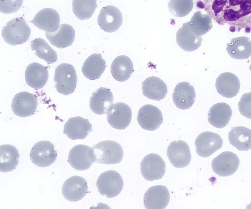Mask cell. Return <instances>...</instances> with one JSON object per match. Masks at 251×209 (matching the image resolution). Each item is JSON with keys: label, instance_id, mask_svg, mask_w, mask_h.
I'll list each match as a JSON object with an SVG mask.
<instances>
[{"label": "cell", "instance_id": "7", "mask_svg": "<svg viewBox=\"0 0 251 209\" xmlns=\"http://www.w3.org/2000/svg\"><path fill=\"white\" fill-rule=\"evenodd\" d=\"M57 156V152L55 150L54 145L46 140L36 143L30 152L32 162L40 167H46L52 164Z\"/></svg>", "mask_w": 251, "mask_h": 209}, {"label": "cell", "instance_id": "39", "mask_svg": "<svg viewBox=\"0 0 251 209\" xmlns=\"http://www.w3.org/2000/svg\"><path fill=\"white\" fill-rule=\"evenodd\" d=\"M250 68V70H251V65H250V68Z\"/></svg>", "mask_w": 251, "mask_h": 209}, {"label": "cell", "instance_id": "20", "mask_svg": "<svg viewBox=\"0 0 251 209\" xmlns=\"http://www.w3.org/2000/svg\"><path fill=\"white\" fill-rule=\"evenodd\" d=\"M196 98L195 89L188 82H181L175 87L172 99L175 105L179 109L190 108L194 104Z\"/></svg>", "mask_w": 251, "mask_h": 209}, {"label": "cell", "instance_id": "22", "mask_svg": "<svg viewBox=\"0 0 251 209\" xmlns=\"http://www.w3.org/2000/svg\"><path fill=\"white\" fill-rule=\"evenodd\" d=\"M113 104V94L109 89L100 87L92 93L90 108L95 114H104Z\"/></svg>", "mask_w": 251, "mask_h": 209}, {"label": "cell", "instance_id": "27", "mask_svg": "<svg viewBox=\"0 0 251 209\" xmlns=\"http://www.w3.org/2000/svg\"><path fill=\"white\" fill-rule=\"evenodd\" d=\"M106 68V62L101 54L94 53L84 61L81 71L84 76L89 80L99 79Z\"/></svg>", "mask_w": 251, "mask_h": 209}, {"label": "cell", "instance_id": "5", "mask_svg": "<svg viewBox=\"0 0 251 209\" xmlns=\"http://www.w3.org/2000/svg\"><path fill=\"white\" fill-rule=\"evenodd\" d=\"M123 184L121 175L114 170H108L101 173L96 182L99 193L107 198L118 196L122 190Z\"/></svg>", "mask_w": 251, "mask_h": 209}, {"label": "cell", "instance_id": "6", "mask_svg": "<svg viewBox=\"0 0 251 209\" xmlns=\"http://www.w3.org/2000/svg\"><path fill=\"white\" fill-rule=\"evenodd\" d=\"M95 161L93 148L85 145H76L69 152L68 162L72 167L77 170L89 169Z\"/></svg>", "mask_w": 251, "mask_h": 209}, {"label": "cell", "instance_id": "26", "mask_svg": "<svg viewBox=\"0 0 251 209\" xmlns=\"http://www.w3.org/2000/svg\"><path fill=\"white\" fill-rule=\"evenodd\" d=\"M142 89L144 96L155 101L164 99L168 91L166 83L154 76L148 77L142 82Z\"/></svg>", "mask_w": 251, "mask_h": 209}, {"label": "cell", "instance_id": "18", "mask_svg": "<svg viewBox=\"0 0 251 209\" xmlns=\"http://www.w3.org/2000/svg\"><path fill=\"white\" fill-rule=\"evenodd\" d=\"M60 16L57 11L51 8L41 9L29 21L38 29L47 32H55L60 25Z\"/></svg>", "mask_w": 251, "mask_h": 209}, {"label": "cell", "instance_id": "28", "mask_svg": "<svg viewBox=\"0 0 251 209\" xmlns=\"http://www.w3.org/2000/svg\"><path fill=\"white\" fill-rule=\"evenodd\" d=\"M176 40L181 49L186 51L191 52L197 50L201 46L202 37L193 33L189 29L186 22L177 31Z\"/></svg>", "mask_w": 251, "mask_h": 209}, {"label": "cell", "instance_id": "25", "mask_svg": "<svg viewBox=\"0 0 251 209\" xmlns=\"http://www.w3.org/2000/svg\"><path fill=\"white\" fill-rule=\"evenodd\" d=\"M75 31L70 25L61 24L55 32H45L48 41L58 48H66L70 46L75 38Z\"/></svg>", "mask_w": 251, "mask_h": 209}, {"label": "cell", "instance_id": "11", "mask_svg": "<svg viewBox=\"0 0 251 209\" xmlns=\"http://www.w3.org/2000/svg\"><path fill=\"white\" fill-rule=\"evenodd\" d=\"M132 111L126 104L117 102L112 104L107 113V119L110 126L118 130L127 127L131 121Z\"/></svg>", "mask_w": 251, "mask_h": 209}, {"label": "cell", "instance_id": "19", "mask_svg": "<svg viewBox=\"0 0 251 209\" xmlns=\"http://www.w3.org/2000/svg\"><path fill=\"white\" fill-rule=\"evenodd\" d=\"M91 132V124L80 116L70 118L64 125L63 133L73 140L83 139Z\"/></svg>", "mask_w": 251, "mask_h": 209}, {"label": "cell", "instance_id": "34", "mask_svg": "<svg viewBox=\"0 0 251 209\" xmlns=\"http://www.w3.org/2000/svg\"><path fill=\"white\" fill-rule=\"evenodd\" d=\"M31 47L37 56L49 64L54 63L57 60L56 51L42 38H37L32 40Z\"/></svg>", "mask_w": 251, "mask_h": 209}, {"label": "cell", "instance_id": "9", "mask_svg": "<svg viewBox=\"0 0 251 209\" xmlns=\"http://www.w3.org/2000/svg\"><path fill=\"white\" fill-rule=\"evenodd\" d=\"M240 164L237 155L230 151H225L211 162V167L215 173L221 177H227L235 173Z\"/></svg>", "mask_w": 251, "mask_h": 209}, {"label": "cell", "instance_id": "24", "mask_svg": "<svg viewBox=\"0 0 251 209\" xmlns=\"http://www.w3.org/2000/svg\"><path fill=\"white\" fill-rule=\"evenodd\" d=\"M25 77L29 86L35 90L41 89L45 85L48 79L47 68L37 62L32 63L27 67Z\"/></svg>", "mask_w": 251, "mask_h": 209}, {"label": "cell", "instance_id": "12", "mask_svg": "<svg viewBox=\"0 0 251 209\" xmlns=\"http://www.w3.org/2000/svg\"><path fill=\"white\" fill-rule=\"evenodd\" d=\"M37 97L26 91L17 93L12 100L13 113L20 117H26L34 114L37 107Z\"/></svg>", "mask_w": 251, "mask_h": 209}, {"label": "cell", "instance_id": "29", "mask_svg": "<svg viewBox=\"0 0 251 209\" xmlns=\"http://www.w3.org/2000/svg\"><path fill=\"white\" fill-rule=\"evenodd\" d=\"M134 71L133 64L130 58L126 55L117 57L111 65V73L117 81L127 80Z\"/></svg>", "mask_w": 251, "mask_h": 209}, {"label": "cell", "instance_id": "36", "mask_svg": "<svg viewBox=\"0 0 251 209\" xmlns=\"http://www.w3.org/2000/svg\"><path fill=\"white\" fill-rule=\"evenodd\" d=\"M193 0H170L168 6L170 12L175 17H183L193 9Z\"/></svg>", "mask_w": 251, "mask_h": 209}, {"label": "cell", "instance_id": "10", "mask_svg": "<svg viewBox=\"0 0 251 209\" xmlns=\"http://www.w3.org/2000/svg\"><path fill=\"white\" fill-rule=\"evenodd\" d=\"M223 145L221 137L217 133L206 131L200 133L195 139L196 151L202 157H208L220 149Z\"/></svg>", "mask_w": 251, "mask_h": 209}, {"label": "cell", "instance_id": "31", "mask_svg": "<svg viewBox=\"0 0 251 209\" xmlns=\"http://www.w3.org/2000/svg\"><path fill=\"white\" fill-rule=\"evenodd\" d=\"M228 139L238 150L248 151L251 149V130L243 126L233 127L229 132Z\"/></svg>", "mask_w": 251, "mask_h": 209}, {"label": "cell", "instance_id": "13", "mask_svg": "<svg viewBox=\"0 0 251 209\" xmlns=\"http://www.w3.org/2000/svg\"><path fill=\"white\" fill-rule=\"evenodd\" d=\"M137 121L143 129L154 131L158 129L163 122L162 113L158 108L153 105H145L138 112Z\"/></svg>", "mask_w": 251, "mask_h": 209}, {"label": "cell", "instance_id": "35", "mask_svg": "<svg viewBox=\"0 0 251 209\" xmlns=\"http://www.w3.org/2000/svg\"><path fill=\"white\" fill-rule=\"evenodd\" d=\"M72 10L80 20L90 18L97 7L96 0H73Z\"/></svg>", "mask_w": 251, "mask_h": 209}, {"label": "cell", "instance_id": "15", "mask_svg": "<svg viewBox=\"0 0 251 209\" xmlns=\"http://www.w3.org/2000/svg\"><path fill=\"white\" fill-rule=\"evenodd\" d=\"M97 22L100 29L106 32L112 33L121 27L123 16L118 8L110 5L102 8L98 15Z\"/></svg>", "mask_w": 251, "mask_h": 209}, {"label": "cell", "instance_id": "21", "mask_svg": "<svg viewBox=\"0 0 251 209\" xmlns=\"http://www.w3.org/2000/svg\"><path fill=\"white\" fill-rule=\"evenodd\" d=\"M216 90L222 96L231 98L239 92L240 82L239 78L231 72H224L217 78L215 82Z\"/></svg>", "mask_w": 251, "mask_h": 209}, {"label": "cell", "instance_id": "30", "mask_svg": "<svg viewBox=\"0 0 251 209\" xmlns=\"http://www.w3.org/2000/svg\"><path fill=\"white\" fill-rule=\"evenodd\" d=\"M226 46V50L233 58L242 60L251 56V40L248 37L233 38Z\"/></svg>", "mask_w": 251, "mask_h": 209}, {"label": "cell", "instance_id": "8", "mask_svg": "<svg viewBox=\"0 0 251 209\" xmlns=\"http://www.w3.org/2000/svg\"><path fill=\"white\" fill-rule=\"evenodd\" d=\"M140 170L144 178L148 181L162 178L166 171L164 161L160 156L151 153L145 156L140 163Z\"/></svg>", "mask_w": 251, "mask_h": 209}, {"label": "cell", "instance_id": "32", "mask_svg": "<svg viewBox=\"0 0 251 209\" xmlns=\"http://www.w3.org/2000/svg\"><path fill=\"white\" fill-rule=\"evenodd\" d=\"M0 171L8 172L15 169L19 163V154L14 146L9 144L0 146Z\"/></svg>", "mask_w": 251, "mask_h": 209}, {"label": "cell", "instance_id": "37", "mask_svg": "<svg viewBox=\"0 0 251 209\" xmlns=\"http://www.w3.org/2000/svg\"><path fill=\"white\" fill-rule=\"evenodd\" d=\"M238 107L242 115L251 119V92L245 93L241 96Z\"/></svg>", "mask_w": 251, "mask_h": 209}, {"label": "cell", "instance_id": "14", "mask_svg": "<svg viewBox=\"0 0 251 209\" xmlns=\"http://www.w3.org/2000/svg\"><path fill=\"white\" fill-rule=\"evenodd\" d=\"M167 155L171 164L176 168L188 166L191 160V155L188 144L184 141H173L167 149Z\"/></svg>", "mask_w": 251, "mask_h": 209}, {"label": "cell", "instance_id": "1", "mask_svg": "<svg viewBox=\"0 0 251 209\" xmlns=\"http://www.w3.org/2000/svg\"><path fill=\"white\" fill-rule=\"evenodd\" d=\"M197 7L204 9L220 25L226 24L229 30L246 33L251 29V0H197Z\"/></svg>", "mask_w": 251, "mask_h": 209}, {"label": "cell", "instance_id": "2", "mask_svg": "<svg viewBox=\"0 0 251 209\" xmlns=\"http://www.w3.org/2000/svg\"><path fill=\"white\" fill-rule=\"evenodd\" d=\"M30 34L31 29L22 17H17L7 22L1 32L4 40L13 46L26 42Z\"/></svg>", "mask_w": 251, "mask_h": 209}, {"label": "cell", "instance_id": "33", "mask_svg": "<svg viewBox=\"0 0 251 209\" xmlns=\"http://www.w3.org/2000/svg\"><path fill=\"white\" fill-rule=\"evenodd\" d=\"M207 13L203 14L201 11L195 12L190 20L187 22L191 31L197 36L204 35L212 28V20Z\"/></svg>", "mask_w": 251, "mask_h": 209}, {"label": "cell", "instance_id": "38", "mask_svg": "<svg viewBox=\"0 0 251 209\" xmlns=\"http://www.w3.org/2000/svg\"><path fill=\"white\" fill-rule=\"evenodd\" d=\"M23 0H0V11L4 14L17 12L21 7Z\"/></svg>", "mask_w": 251, "mask_h": 209}, {"label": "cell", "instance_id": "16", "mask_svg": "<svg viewBox=\"0 0 251 209\" xmlns=\"http://www.w3.org/2000/svg\"><path fill=\"white\" fill-rule=\"evenodd\" d=\"M87 192V181L79 176H73L67 179L63 183L62 187L63 197L71 202L81 200Z\"/></svg>", "mask_w": 251, "mask_h": 209}, {"label": "cell", "instance_id": "17", "mask_svg": "<svg viewBox=\"0 0 251 209\" xmlns=\"http://www.w3.org/2000/svg\"><path fill=\"white\" fill-rule=\"evenodd\" d=\"M170 193L166 186L156 185L150 187L143 197L144 205L147 209H163L169 203Z\"/></svg>", "mask_w": 251, "mask_h": 209}, {"label": "cell", "instance_id": "3", "mask_svg": "<svg viewBox=\"0 0 251 209\" xmlns=\"http://www.w3.org/2000/svg\"><path fill=\"white\" fill-rule=\"evenodd\" d=\"M54 81L57 91L61 94L68 95L75 90L77 76L72 65L63 63L57 67L55 70Z\"/></svg>", "mask_w": 251, "mask_h": 209}, {"label": "cell", "instance_id": "23", "mask_svg": "<svg viewBox=\"0 0 251 209\" xmlns=\"http://www.w3.org/2000/svg\"><path fill=\"white\" fill-rule=\"evenodd\" d=\"M232 116V111L228 104L217 103L210 108L208 113V121L213 126L222 128L229 123Z\"/></svg>", "mask_w": 251, "mask_h": 209}, {"label": "cell", "instance_id": "4", "mask_svg": "<svg viewBox=\"0 0 251 209\" xmlns=\"http://www.w3.org/2000/svg\"><path fill=\"white\" fill-rule=\"evenodd\" d=\"M96 157L95 162L102 164H116L123 157V150L117 142L112 140L100 142L93 146Z\"/></svg>", "mask_w": 251, "mask_h": 209}]
</instances>
